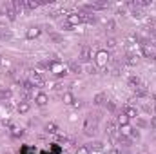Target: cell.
Instances as JSON below:
<instances>
[{"label": "cell", "mask_w": 156, "mask_h": 154, "mask_svg": "<svg viewBox=\"0 0 156 154\" xmlns=\"http://www.w3.org/2000/svg\"><path fill=\"white\" fill-rule=\"evenodd\" d=\"M131 140H140V132H138V129H134L133 132H131V136H129Z\"/></svg>", "instance_id": "1f68e13d"}, {"label": "cell", "mask_w": 156, "mask_h": 154, "mask_svg": "<svg viewBox=\"0 0 156 154\" xmlns=\"http://www.w3.org/2000/svg\"><path fill=\"white\" fill-rule=\"evenodd\" d=\"M134 93H136V96H140V98H144V96L147 94V89H145V85H142V83H140V85H138V87L134 89Z\"/></svg>", "instance_id": "ffe728a7"}, {"label": "cell", "mask_w": 156, "mask_h": 154, "mask_svg": "<svg viewBox=\"0 0 156 154\" xmlns=\"http://www.w3.org/2000/svg\"><path fill=\"white\" fill-rule=\"evenodd\" d=\"M49 38L53 40V42H62V37L60 35H56V33H51V37Z\"/></svg>", "instance_id": "d6a6232c"}, {"label": "cell", "mask_w": 156, "mask_h": 154, "mask_svg": "<svg viewBox=\"0 0 156 154\" xmlns=\"http://www.w3.org/2000/svg\"><path fill=\"white\" fill-rule=\"evenodd\" d=\"M151 127H153V129H156V116H153V118H151Z\"/></svg>", "instance_id": "e575fe53"}, {"label": "cell", "mask_w": 156, "mask_h": 154, "mask_svg": "<svg viewBox=\"0 0 156 154\" xmlns=\"http://www.w3.org/2000/svg\"><path fill=\"white\" fill-rule=\"evenodd\" d=\"M40 35H42V29H40L38 26H33V27H29L26 31V38L27 40H35V38H38Z\"/></svg>", "instance_id": "9c48e42d"}, {"label": "cell", "mask_w": 156, "mask_h": 154, "mask_svg": "<svg viewBox=\"0 0 156 154\" xmlns=\"http://www.w3.org/2000/svg\"><path fill=\"white\" fill-rule=\"evenodd\" d=\"M13 96V93H11V89L9 87H5V89H0V100L4 102V100H9Z\"/></svg>", "instance_id": "e0dca14e"}, {"label": "cell", "mask_w": 156, "mask_h": 154, "mask_svg": "<svg viewBox=\"0 0 156 154\" xmlns=\"http://www.w3.org/2000/svg\"><path fill=\"white\" fill-rule=\"evenodd\" d=\"M29 82H31L35 87H44V85H45V80L42 78V75H40L38 71H33V73L29 75Z\"/></svg>", "instance_id": "7a4b0ae2"}, {"label": "cell", "mask_w": 156, "mask_h": 154, "mask_svg": "<svg viewBox=\"0 0 156 154\" xmlns=\"http://www.w3.org/2000/svg\"><path fill=\"white\" fill-rule=\"evenodd\" d=\"M118 131H120V136H125V138H127V136H131V132H133L134 129L127 123V125H120V129H118Z\"/></svg>", "instance_id": "7c38bea8"}, {"label": "cell", "mask_w": 156, "mask_h": 154, "mask_svg": "<svg viewBox=\"0 0 156 154\" xmlns=\"http://www.w3.org/2000/svg\"><path fill=\"white\" fill-rule=\"evenodd\" d=\"M67 71L73 73V75H80V73L83 71V65H82L80 62H76V60H71V62L67 64Z\"/></svg>", "instance_id": "5b68a950"}, {"label": "cell", "mask_w": 156, "mask_h": 154, "mask_svg": "<svg viewBox=\"0 0 156 154\" xmlns=\"http://www.w3.org/2000/svg\"><path fill=\"white\" fill-rule=\"evenodd\" d=\"M123 64L133 67V65H136V64H138V58H136V56H133V54H125V58H123Z\"/></svg>", "instance_id": "5bb4252c"}, {"label": "cell", "mask_w": 156, "mask_h": 154, "mask_svg": "<svg viewBox=\"0 0 156 154\" xmlns=\"http://www.w3.org/2000/svg\"><path fill=\"white\" fill-rule=\"evenodd\" d=\"M80 62H83V64H87V62H91V58H93V54H91V47L89 45H83L82 49H80Z\"/></svg>", "instance_id": "3957f363"}, {"label": "cell", "mask_w": 156, "mask_h": 154, "mask_svg": "<svg viewBox=\"0 0 156 154\" xmlns=\"http://www.w3.org/2000/svg\"><path fill=\"white\" fill-rule=\"evenodd\" d=\"M62 102H64L66 105H71V103H75V96H73L71 93H64V94H62Z\"/></svg>", "instance_id": "9a60e30c"}, {"label": "cell", "mask_w": 156, "mask_h": 154, "mask_svg": "<svg viewBox=\"0 0 156 154\" xmlns=\"http://www.w3.org/2000/svg\"><path fill=\"white\" fill-rule=\"evenodd\" d=\"M89 152H100V151H104V143L102 142H94V143H89Z\"/></svg>", "instance_id": "4fadbf2b"}, {"label": "cell", "mask_w": 156, "mask_h": 154, "mask_svg": "<svg viewBox=\"0 0 156 154\" xmlns=\"http://www.w3.org/2000/svg\"><path fill=\"white\" fill-rule=\"evenodd\" d=\"M105 107H107L111 113H115V111H116V102H115V100H107V102H105Z\"/></svg>", "instance_id": "603a6c76"}, {"label": "cell", "mask_w": 156, "mask_h": 154, "mask_svg": "<svg viewBox=\"0 0 156 154\" xmlns=\"http://www.w3.org/2000/svg\"><path fill=\"white\" fill-rule=\"evenodd\" d=\"M29 111H31V103H29L27 100H22V102L16 105V113H18V114H27Z\"/></svg>", "instance_id": "30bf717a"}, {"label": "cell", "mask_w": 156, "mask_h": 154, "mask_svg": "<svg viewBox=\"0 0 156 154\" xmlns=\"http://www.w3.org/2000/svg\"><path fill=\"white\" fill-rule=\"evenodd\" d=\"M35 103H37L38 107H45V105L49 103V96H47L45 93H42V91H40V93L35 94Z\"/></svg>", "instance_id": "ba28073f"}, {"label": "cell", "mask_w": 156, "mask_h": 154, "mask_svg": "<svg viewBox=\"0 0 156 154\" xmlns=\"http://www.w3.org/2000/svg\"><path fill=\"white\" fill-rule=\"evenodd\" d=\"M75 154H91V152H89V149H87L85 145H82V147H78L76 149V152Z\"/></svg>", "instance_id": "f1b7e54d"}, {"label": "cell", "mask_w": 156, "mask_h": 154, "mask_svg": "<svg viewBox=\"0 0 156 154\" xmlns=\"http://www.w3.org/2000/svg\"><path fill=\"white\" fill-rule=\"evenodd\" d=\"M7 20H9V16H7L5 9H0V26H4V24H5Z\"/></svg>", "instance_id": "cb8c5ba5"}, {"label": "cell", "mask_w": 156, "mask_h": 154, "mask_svg": "<svg viewBox=\"0 0 156 154\" xmlns=\"http://www.w3.org/2000/svg\"><path fill=\"white\" fill-rule=\"evenodd\" d=\"M122 114H125L129 120H133V118H138V109H136L134 105H123Z\"/></svg>", "instance_id": "8992f818"}, {"label": "cell", "mask_w": 156, "mask_h": 154, "mask_svg": "<svg viewBox=\"0 0 156 154\" xmlns=\"http://www.w3.org/2000/svg\"><path fill=\"white\" fill-rule=\"evenodd\" d=\"M133 16H134V18H140V16H142V11L134 9V11H133Z\"/></svg>", "instance_id": "836d02e7"}, {"label": "cell", "mask_w": 156, "mask_h": 154, "mask_svg": "<svg viewBox=\"0 0 156 154\" xmlns=\"http://www.w3.org/2000/svg\"><path fill=\"white\" fill-rule=\"evenodd\" d=\"M0 62H2V56H0Z\"/></svg>", "instance_id": "d590c367"}, {"label": "cell", "mask_w": 156, "mask_h": 154, "mask_svg": "<svg viewBox=\"0 0 156 154\" xmlns=\"http://www.w3.org/2000/svg\"><path fill=\"white\" fill-rule=\"evenodd\" d=\"M56 129H58V127H56L55 123H47V125H45V131H47V132H56Z\"/></svg>", "instance_id": "4dcf8cb0"}, {"label": "cell", "mask_w": 156, "mask_h": 154, "mask_svg": "<svg viewBox=\"0 0 156 154\" xmlns=\"http://www.w3.org/2000/svg\"><path fill=\"white\" fill-rule=\"evenodd\" d=\"M116 45H118L116 38H113V37H111V38H107V47H109V49H115Z\"/></svg>", "instance_id": "83f0119b"}, {"label": "cell", "mask_w": 156, "mask_h": 154, "mask_svg": "<svg viewBox=\"0 0 156 154\" xmlns=\"http://www.w3.org/2000/svg\"><path fill=\"white\" fill-rule=\"evenodd\" d=\"M66 22H67L69 26H73V27H78L80 22H82V15H80V13H69Z\"/></svg>", "instance_id": "52a82bcc"}, {"label": "cell", "mask_w": 156, "mask_h": 154, "mask_svg": "<svg viewBox=\"0 0 156 154\" xmlns=\"http://www.w3.org/2000/svg\"><path fill=\"white\" fill-rule=\"evenodd\" d=\"M104 102H107V98H105V94H104V93H98V94L93 98V103H94V105H102Z\"/></svg>", "instance_id": "2e32d148"}, {"label": "cell", "mask_w": 156, "mask_h": 154, "mask_svg": "<svg viewBox=\"0 0 156 154\" xmlns=\"http://www.w3.org/2000/svg\"><path fill=\"white\" fill-rule=\"evenodd\" d=\"M24 7L29 9V11H33V9L38 7V2H37V0H24Z\"/></svg>", "instance_id": "d6986e66"}, {"label": "cell", "mask_w": 156, "mask_h": 154, "mask_svg": "<svg viewBox=\"0 0 156 154\" xmlns=\"http://www.w3.org/2000/svg\"><path fill=\"white\" fill-rule=\"evenodd\" d=\"M154 45H156V42H154Z\"/></svg>", "instance_id": "8d00e7d4"}, {"label": "cell", "mask_w": 156, "mask_h": 154, "mask_svg": "<svg viewBox=\"0 0 156 154\" xmlns=\"http://www.w3.org/2000/svg\"><path fill=\"white\" fill-rule=\"evenodd\" d=\"M0 40H4V42H9V40H13V33L9 31V29H0Z\"/></svg>", "instance_id": "ac0fdd59"}, {"label": "cell", "mask_w": 156, "mask_h": 154, "mask_svg": "<svg viewBox=\"0 0 156 154\" xmlns=\"http://www.w3.org/2000/svg\"><path fill=\"white\" fill-rule=\"evenodd\" d=\"M127 123H129V118H127L125 114L118 116V125H127Z\"/></svg>", "instance_id": "4316f807"}, {"label": "cell", "mask_w": 156, "mask_h": 154, "mask_svg": "<svg viewBox=\"0 0 156 154\" xmlns=\"http://www.w3.org/2000/svg\"><path fill=\"white\" fill-rule=\"evenodd\" d=\"M127 82H129V83H131V85H133L134 89H136V87L140 85V78H138V76H134V75H131V76H129V80H127Z\"/></svg>", "instance_id": "7402d4cb"}, {"label": "cell", "mask_w": 156, "mask_h": 154, "mask_svg": "<svg viewBox=\"0 0 156 154\" xmlns=\"http://www.w3.org/2000/svg\"><path fill=\"white\" fill-rule=\"evenodd\" d=\"M24 132H26L24 129H13L11 136H13V138H20V136H24Z\"/></svg>", "instance_id": "484cf974"}, {"label": "cell", "mask_w": 156, "mask_h": 154, "mask_svg": "<svg viewBox=\"0 0 156 154\" xmlns=\"http://www.w3.org/2000/svg\"><path fill=\"white\" fill-rule=\"evenodd\" d=\"M85 69H87L89 75H96V73H98V67H96V65H87Z\"/></svg>", "instance_id": "f546056e"}, {"label": "cell", "mask_w": 156, "mask_h": 154, "mask_svg": "<svg viewBox=\"0 0 156 154\" xmlns=\"http://www.w3.org/2000/svg\"><path fill=\"white\" fill-rule=\"evenodd\" d=\"M142 54H144L145 58H149V60H151V58H153V60H156L154 51H153V49H151L149 45H142Z\"/></svg>", "instance_id": "8fae6325"}, {"label": "cell", "mask_w": 156, "mask_h": 154, "mask_svg": "<svg viewBox=\"0 0 156 154\" xmlns=\"http://www.w3.org/2000/svg\"><path fill=\"white\" fill-rule=\"evenodd\" d=\"M115 29H116V22H115V20H107V22H105V31L113 33Z\"/></svg>", "instance_id": "44dd1931"}, {"label": "cell", "mask_w": 156, "mask_h": 154, "mask_svg": "<svg viewBox=\"0 0 156 154\" xmlns=\"http://www.w3.org/2000/svg\"><path fill=\"white\" fill-rule=\"evenodd\" d=\"M136 125H138L140 129H145V127H149V123H147L144 118H136Z\"/></svg>", "instance_id": "d4e9b609"}, {"label": "cell", "mask_w": 156, "mask_h": 154, "mask_svg": "<svg viewBox=\"0 0 156 154\" xmlns=\"http://www.w3.org/2000/svg\"><path fill=\"white\" fill-rule=\"evenodd\" d=\"M109 53L105 51V49H100L98 53H96V56H94V62H96V67H107V64H109Z\"/></svg>", "instance_id": "6da1fadb"}, {"label": "cell", "mask_w": 156, "mask_h": 154, "mask_svg": "<svg viewBox=\"0 0 156 154\" xmlns=\"http://www.w3.org/2000/svg\"><path fill=\"white\" fill-rule=\"evenodd\" d=\"M49 69H51L56 76H66V75H69L67 67H64V65H60V64H49Z\"/></svg>", "instance_id": "277c9868"}]
</instances>
